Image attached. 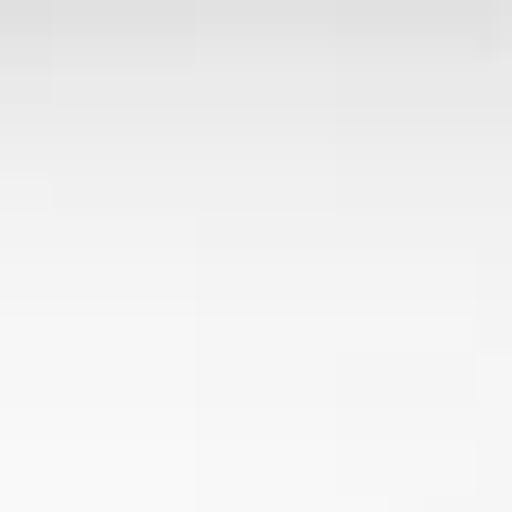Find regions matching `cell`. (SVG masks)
<instances>
[]
</instances>
